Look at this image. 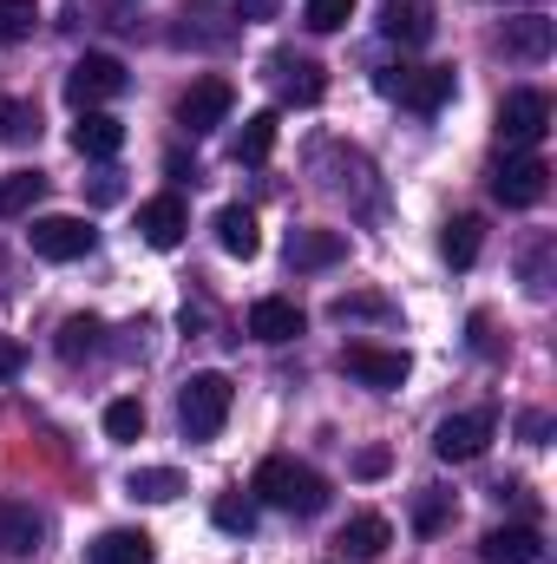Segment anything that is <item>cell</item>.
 I'll return each instance as SVG.
<instances>
[{
  "label": "cell",
  "mask_w": 557,
  "mask_h": 564,
  "mask_svg": "<svg viewBox=\"0 0 557 564\" xmlns=\"http://www.w3.org/2000/svg\"><path fill=\"white\" fill-rule=\"evenodd\" d=\"M263 506H276V512H295V519H315L321 506H328V479L315 473V466H302V459H263L256 466V486H250Z\"/></svg>",
  "instance_id": "1"
},
{
  "label": "cell",
  "mask_w": 557,
  "mask_h": 564,
  "mask_svg": "<svg viewBox=\"0 0 557 564\" xmlns=\"http://www.w3.org/2000/svg\"><path fill=\"white\" fill-rule=\"evenodd\" d=\"M230 401H237L230 375L204 368V375H190V381H184V394H177V421H184L190 440H217L223 421H230Z\"/></svg>",
  "instance_id": "2"
},
{
  "label": "cell",
  "mask_w": 557,
  "mask_h": 564,
  "mask_svg": "<svg viewBox=\"0 0 557 564\" xmlns=\"http://www.w3.org/2000/svg\"><path fill=\"white\" fill-rule=\"evenodd\" d=\"M92 243H99V230L86 217H33L26 224V250L40 263H79V257H92Z\"/></svg>",
  "instance_id": "3"
},
{
  "label": "cell",
  "mask_w": 557,
  "mask_h": 564,
  "mask_svg": "<svg viewBox=\"0 0 557 564\" xmlns=\"http://www.w3.org/2000/svg\"><path fill=\"white\" fill-rule=\"evenodd\" d=\"M374 86H381L387 99H401L407 112H439V106L452 99L459 73H452V66H419V73H407V66H387Z\"/></svg>",
  "instance_id": "4"
},
{
  "label": "cell",
  "mask_w": 557,
  "mask_h": 564,
  "mask_svg": "<svg viewBox=\"0 0 557 564\" xmlns=\"http://www.w3.org/2000/svg\"><path fill=\"white\" fill-rule=\"evenodd\" d=\"M545 191H551V164L538 151H518V158H505L492 171V197L505 210H532V204H545Z\"/></svg>",
  "instance_id": "5"
},
{
  "label": "cell",
  "mask_w": 557,
  "mask_h": 564,
  "mask_svg": "<svg viewBox=\"0 0 557 564\" xmlns=\"http://www.w3.org/2000/svg\"><path fill=\"white\" fill-rule=\"evenodd\" d=\"M492 433H499V414H492V408H472V414L439 421V433H433V453H439L446 466H466V459H479V453L492 446Z\"/></svg>",
  "instance_id": "6"
},
{
  "label": "cell",
  "mask_w": 557,
  "mask_h": 564,
  "mask_svg": "<svg viewBox=\"0 0 557 564\" xmlns=\"http://www.w3.org/2000/svg\"><path fill=\"white\" fill-rule=\"evenodd\" d=\"M545 132H551V99H545L538 86H518V93H505V106H499V139L518 144V151H532Z\"/></svg>",
  "instance_id": "7"
},
{
  "label": "cell",
  "mask_w": 557,
  "mask_h": 564,
  "mask_svg": "<svg viewBox=\"0 0 557 564\" xmlns=\"http://www.w3.org/2000/svg\"><path fill=\"white\" fill-rule=\"evenodd\" d=\"M125 93V66L112 59V53H86L73 73H66V99L79 106V112H99L106 99H119Z\"/></svg>",
  "instance_id": "8"
},
{
  "label": "cell",
  "mask_w": 557,
  "mask_h": 564,
  "mask_svg": "<svg viewBox=\"0 0 557 564\" xmlns=\"http://www.w3.org/2000/svg\"><path fill=\"white\" fill-rule=\"evenodd\" d=\"M407 355L401 348H374V341H348L341 348V375H354L361 388H381V394H394L401 381H407Z\"/></svg>",
  "instance_id": "9"
},
{
  "label": "cell",
  "mask_w": 557,
  "mask_h": 564,
  "mask_svg": "<svg viewBox=\"0 0 557 564\" xmlns=\"http://www.w3.org/2000/svg\"><path fill=\"white\" fill-rule=\"evenodd\" d=\"M230 106H237V86H230V79H197V86L177 99V126H184L190 139H204V132H217V126L230 119Z\"/></svg>",
  "instance_id": "10"
},
{
  "label": "cell",
  "mask_w": 557,
  "mask_h": 564,
  "mask_svg": "<svg viewBox=\"0 0 557 564\" xmlns=\"http://www.w3.org/2000/svg\"><path fill=\"white\" fill-rule=\"evenodd\" d=\"M270 86H276L282 106H315V99L328 93L321 66H315V59H295V53H276V59H270Z\"/></svg>",
  "instance_id": "11"
},
{
  "label": "cell",
  "mask_w": 557,
  "mask_h": 564,
  "mask_svg": "<svg viewBox=\"0 0 557 564\" xmlns=\"http://www.w3.org/2000/svg\"><path fill=\"white\" fill-rule=\"evenodd\" d=\"M184 230H190L184 197H151V204H139V237L151 243V250H177Z\"/></svg>",
  "instance_id": "12"
},
{
  "label": "cell",
  "mask_w": 557,
  "mask_h": 564,
  "mask_svg": "<svg viewBox=\"0 0 557 564\" xmlns=\"http://www.w3.org/2000/svg\"><path fill=\"white\" fill-rule=\"evenodd\" d=\"M308 328V315L288 302V295H263L256 308H250V335L263 341V348H282V341H295Z\"/></svg>",
  "instance_id": "13"
},
{
  "label": "cell",
  "mask_w": 557,
  "mask_h": 564,
  "mask_svg": "<svg viewBox=\"0 0 557 564\" xmlns=\"http://www.w3.org/2000/svg\"><path fill=\"white\" fill-rule=\"evenodd\" d=\"M479 558L485 564H538L545 558V539H538V525H499V532L479 539Z\"/></svg>",
  "instance_id": "14"
},
{
  "label": "cell",
  "mask_w": 557,
  "mask_h": 564,
  "mask_svg": "<svg viewBox=\"0 0 557 564\" xmlns=\"http://www.w3.org/2000/svg\"><path fill=\"white\" fill-rule=\"evenodd\" d=\"M341 552L354 564H374V558H387V545H394V525L381 519V512H354L348 525H341V539H335Z\"/></svg>",
  "instance_id": "15"
},
{
  "label": "cell",
  "mask_w": 557,
  "mask_h": 564,
  "mask_svg": "<svg viewBox=\"0 0 557 564\" xmlns=\"http://www.w3.org/2000/svg\"><path fill=\"white\" fill-rule=\"evenodd\" d=\"M217 250H223V257H243V263H250V257L263 250L256 210H243V204H223V210H217Z\"/></svg>",
  "instance_id": "16"
},
{
  "label": "cell",
  "mask_w": 557,
  "mask_h": 564,
  "mask_svg": "<svg viewBox=\"0 0 557 564\" xmlns=\"http://www.w3.org/2000/svg\"><path fill=\"white\" fill-rule=\"evenodd\" d=\"M348 257V237L341 230H295L288 237V270H328Z\"/></svg>",
  "instance_id": "17"
},
{
  "label": "cell",
  "mask_w": 557,
  "mask_h": 564,
  "mask_svg": "<svg viewBox=\"0 0 557 564\" xmlns=\"http://www.w3.org/2000/svg\"><path fill=\"white\" fill-rule=\"evenodd\" d=\"M73 151H79V158H119V151H125V126H119L112 112H79Z\"/></svg>",
  "instance_id": "18"
},
{
  "label": "cell",
  "mask_w": 557,
  "mask_h": 564,
  "mask_svg": "<svg viewBox=\"0 0 557 564\" xmlns=\"http://www.w3.org/2000/svg\"><path fill=\"white\" fill-rule=\"evenodd\" d=\"M0 552H13V558H33V552H40V519H33V506L0 499Z\"/></svg>",
  "instance_id": "19"
},
{
  "label": "cell",
  "mask_w": 557,
  "mask_h": 564,
  "mask_svg": "<svg viewBox=\"0 0 557 564\" xmlns=\"http://www.w3.org/2000/svg\"><path fill=\"white\" fill-rule=\"evenodd\" d=\"M381 33L401 40V46H426V40H433V7H419V0H394V7L381 13Z\"/></svg>",
  "instance_id": "20"
},
{
  "label": "cell",
  "mask_w": 557,
  "mask_h": 564,
  "mask_svg": "<svg viewBox=\"0 0 557 564\" xmlns=\"http://www.w3.org/2000/svg\"><path fill=\"white\" fill-rule=\"evenodd\" d=\"M40 197H46V171H7L0 177V224L7 217H33Z\"/></svg>",
  "instance_id": "21"
},
{
  "label": "cell",
  "mask_w": 557,
  "mask_h": 564,
  "mask_svg": "<svg viewBox=\"0 0 557 564\" xmlns=\"http://www.w3.org/2000/svg\"><path fill=\"white\" fill-rule=\"evenodd\" d=\"M439 250H446V263H452V270H472V263H479V250H485V224H479V217H452V224H446V237H439Z\"/></svg>",
  "instance_id": "22"
},
{
  "label": "cell",
  "mask_w": 557,
  "mask_h": 564,
  "mask_svg": "<svg viewBox=\"0 0 557 564\" xmlns=\"http://www.w3.org/2000/svg\"><path fill=\"white\" fill-rule=\"evenodd\" d=\"M125 492L144 499V506H171V499L184 492V473H177V466H139V473L125 479Z\"/></svg>",
  "instance_id": "23"
},
{
  "label": "cell",
  "mask_w": 557,
  "mask_h": 564,
  "mask_svg": "<svg viewBox=\"0 0 557 564\" xmlns=\"http://www.w3.org/2000/svg\"><path fill=\"white\" fill-rule=\"evenodd\" d=\"M276 151V112H256V119H243V132L230 139V158L237 164H263Z\"/></svg>",
  "instance_id": "24"
},
{
  "label": "cell",
  "mask_w": 557,
  "mask_h": 564,
  "mask_svg": "<svg viewBox=\"0 0 557 564\" xmlns=\"http://www.w3.org/2000/svg\"><path fill=\"white\" fill-rule=\"evenodd\" d=\"M505 53H518V59H545V53H551V20H538V13L512 20V26H505Z\"/></svg>",
  "instance_id": "25"
},
{
  "label": "cell",
  "mask_w": 557,
  "mask_h": 564,
  "mask_svg": "<svg viewBox=\"0 0 557 564\" xmlns=\"http://www.w3.org/2000/svg\"><path fill=\"white\" fill-rule=\"evenodd\" d=\"M99 335H106L99 315H66L59 322V355L66 361H86V355H99Z\"/></svg>",
  "instance_id": "26"
},
{
  "label": "cell",
  "mask_w": 557,
  "mask_h": 564,
  "mask_svg": "<svg viewBox=\"0 0 557 564\" xmlns=\"http://www.w3.org/2000/svg\"><path fill=\"white\" fill-rule=\"evenodd\" d=\"M92 564H151V539L144 532H106L92 545Z\"/></svg>",
  "instance_id": "27"
},
{
  "label": "cell",
  "mask_w": 557,
  "mask_h": 564,
  "mask_svg": "<svg viewBox=\"0 0 557 564\" xmlns=\"http://www.w3.org/2000/svg\"><path fill=\"white\" fill-rule=\"evenodd\" d=\"M210 519H217V532H256V499H243V492H223L217 506H210Z\"/></svg>",
  "instance_id": "28"
},
{
  "label": "cell",
  "mask_w": 557,
  "mask_h": 564,
  "mask_svg": "<svg viewBox=\"0 0 557 564\" xmlns=\"http://www.w3.org/2000/svg\"><path fill=\"white\" fill-rule=\"evenodd\" d=\"M40 26V0H0V46H20Z\"/></svg>",
  "instance_id": "29"
},
{
  "label": "cell",
  "mask_w": 557,
  "mask_h": 564,
  "mask_svg": "<svg viewBox=\"0 0 557 564\" xmlns=\"http://www.w3.org/2000/svg\"><path fill=\"white\" fill-rule=\"evenodd\" d=\"M106 440H119V446L144 440V408L139 401H112V408H106Z\"/></svg>",
  "instance_id": "30"
},
{
  "label": "cell",
  "mask_w": 557,
  "mask_h": 564,
  "mask_svg": "<svg viewBox=\"0 0 557 564\" xmlns=\"http://www.w3.org/2000/svg\"><path fill=\"white\" fill-rule=\"evenodd\" d=\"M33 132H40V112L26 99H0V139L20 144V139H33Z\"/></svg>",
  "instance_id": "31"
},
{
  "label": "cell",
  "mask_w": 557,
  "mask_h": 564,
  "mask_svg": "<svg viewBox=\"0 0 557 564\" xmlns=\"http://www.w3.org/2000/svg\"><path fill=\"white\" fill-rule=\"evenodd\" d=\"M302 20H308L315 33H341V26L354 20V0H308V7H302Z\"/></svg>",
  "instance_id": "32"
},
{
  "label": "cell",
  "mask_w": 557,
  "mask_h": 564,
  "mask_svg": "<svg viewBox=\"0 0 557 564\" xmlns=\"http://www.w3.org/2000/svg\"><path fill=\"white\" fill-rule=\"evenodd\" d=\"M446 519H452V492H426V499H419V512H414V525H419V532H439Z\"/></svg>",
  "instance_id": "33"
},
{
  "label": "cell",
  "mask_w": 557,
  "mask_h": 564,
  "mask_svg": "<svg viewBox=\"0 0 557 564\" xmlns=\"http://www.w3.org/2000/svg\"><path fill=\"white\" fill-rule=\"evenodd\" d=\"M348 315H387V302L381 295H341L335 302V322H348Z\"/></svg>",
  "instance_id": "34"
},
{
  "label": "cell",
  "mask_w": 557,
  "mask_h": 564,
  "mask_svg": "<svg viewBox=\"0 0 557 564\" xmlns=\"http://www.w3.org/2000/svg\"><path fill=\"white\" fill-rule=\"evenodd\" d=\"M387 466H394V453H387V446H361V453H354V473H361V479H381Z\"/></svg>",
  "instance_id": "35"
},
{
  "label": "cell",
  "mask_w": 557,
  "mask_h": 564,
  "mask_svg": "<svg viewBox=\"0 0 557 564\" xmlns=\"http://www.w3.org/2000/svg\"><path fill=\"white\" fill-rule=\"evenodd\" d=\"M20 368H26V348H20L13 335H0V381H13Z\"/></svg>",
  "instance_id": "36"
},
{
  "label": "cell",
  "mask_w": 557,
  "mask_h": 564,
  "mask_svg": "<svg viewBox=\"0 0 557 564\" xmlns=\"http://www.w3.org/2000/svg\"><path fill=\"white\" fill-rule=\"evenodd\" d=\"M518 433H525L532 446H545V440H551V414H525V421H518Z\"/></svg>",
  "instance_id": "37"
}]
</instances>
